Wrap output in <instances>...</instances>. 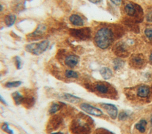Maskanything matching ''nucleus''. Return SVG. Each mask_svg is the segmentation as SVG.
<instances>
[{
  "label": "nucleus",
  "instance_id": "nucleus-1",
  "mask_svg": "<svg viewBox=\"0 0 152 134\" xmlns=\"http://www.w3.org/2000/svg\"><path fill=\"white\" fill-rule=\"evenodd\" d=\"M115 34L111 27L108 26L102 27L95 32L94 37V43L99 48L106 49L114 41Z\"/></svg>",
  "mask_w": 152,
  "mask_h": 134
},
{
  "label": "nucleus",
  "instance_id": "nucleus-2",
  "mask_svg": "<svg viewBox=\"0 0 152 134\" xmlns=\"http://www.w3.org/2000/svg\"><path fill=\"white\" fill-rule=\"evenodd\" d=\"M50 41L43 40L39 42L30 43L25 45V50L35 55H39L45 53L49 47Z\"/></svg>",
  "mask_w": 152,
  "mask_h": 134
},
{
  "label": "nucleus",
  "instance_id": "nucleus-3",
  "mask_svg": "<svg viewBox=\"0 0 152 134\" xmlns=\"http://www.w3.org/2000/svg\"><path fill=\"white\" fill-rule=\"evenodd\" d=\"M82 116H79L74 119L70 126L72 134H89L90 127Z\"/></svg>",
  "mask_w": 152,
  "mask_h": 134
},
{
  "label": "nucleus",
  "instance_id": "nucleus-4",
  "mask_svg": "<svg viewBox=\"0 0 152 134\" xmlns=\"http://www.w3.org/2000/svg\"><path fill=\"white\" fill-rule=\"evenodd\" d=\"M69 34L74 38L82 41L90 39L91 37V30L89 27L71 28L69 30Z\"/></svg>",
  "mask_w": 152,
  "mask_h": 134
},
{
  "label": "nucleus",
  "instance_id": "nucleus-5",
  "mask_svg": "<svg viewBox=\"0 0 152 134\" xmlns=\"http://www.w3.org/2000/svg\"><path fill=\"white\" fill-rule=\"evenodd\" d=\"M125 12L131 17L140 19L142 15V10L141 8L136 4L128 2L124 6Z\"/></svg>",
  "mask_w": 152,
  "mask_h": 134
},
{
  "label": "nucleus",
  "instance_id": "nucleus-6",
  "mask_svg": "<svg viewBox=\"0 0 152 134\" xmlns=\"http://www.w3.org/2000/svg\"><path fill=\"white\" fill-rule=\"evenodd\" d=\"M46 31L47 27L45 24H39L33 32L27 35V38L31 41L40 40L43 38V37L46 32Z\"/></svg>",
  "mask_w": 152,
  "mask_h": 134
},
{
  "label": "nucleus",
  "instance_id": "nucleus-7",
  "mask_svg": "<svg viewBox=\"0 0 152 134\" xmlns=\"http://www.w3.org/2000/svg\"><path fill=\"white\" fill-rule=\"evenodd\" d=\"M80 108L83 111H84L91 115H93V116H100L103 115V112L100 109H99L88 103H81L80 104Z\"/></svg>",
  "mask_w": 152,
  "mask_h": 134
},
{
  "label": "nucleus",
  "instance_id": "nucleus-8",
  "mask_svg": "<svg viewBox=\"0 0 152 134\" xmlns=\"http://www.w3.org/2000/svg\"><path fill=\"white\" fill-rule=\"evenodd\" d=\"M64 64L68 67L70 68H75L79 63V57L74 54H71L67 55L64 58Z\"/></svg>",
  "mask_w": 152,
  "mask_h": 134
},
{
  "label": "nucleus",
  "instance_id": "nucleus-9",
  "mask_svg": "<svg viewBox=\"0 0 152 134\" xmlns=\"http://www.w3.org/2000/svg\"><path fill=\"white\" fill-rule=\"evenodd\" d=\"M145 63V60L141 54H136L131 57L129 61L130 65L134 68H140L143 66Z\"/></svg>",
  "mask_w": 152,
  "mask_h": 134
},
{
  "label": "nucleus",
  "instance_id": "nucleus-10",
  "mask_svg": "<svg viewBox=\"0 0 152 134\" xmlns=\"http://www.w3.org/2000/svg\"><path fill=\"white\" fill-rule=\"evenodd\" d=\"M68 20L71 25L74 27H82L84 25V21L83 17L78 14H72L68 18Z\"/></svg>",
  "mask_w": 152,
  "mask_h": 134
},
{
  "label": "nucleus",
  "instance_id": "nucleus-11",
  "mask_svg": "<svg viewBox=\"0 0 152 134\" xmlns=\"http://www.w3.org/2000/svg\"><path fill=\"white\" fill-rule=\"evenodd\" d=\"M101 106L106 110L112 119H115L118 115V109L116 107L112 104L102 103Z\"/></svg>",
  "mask_w": 152,
  "mask_h": 134
},
{
  "label": "nucleus",
  "instance_id": "nucleus-12",
  "mask_svg": "<svg viewBox=\"0 0 152 134\" xmlns=\"http://www.w3.org/2000/svg\"><path fill=\"white\" fill-rule=\"evenodd\" d=\"M17 20V15L14 14L10 13L5 15L4 17V22L7 27L13 26Z\"/></svg>",
  "mask_w": 152,
  "mask_h": 134
},
{
  "label": "nucleus",
  "instance_id": "nucleus-13",
  "mask_svg": "<svg viewBox=\"0 0 152 134\" xmlns=\"http://www.w3.org/2000/svg\"><path fill=\"white\" fill-rule=\"evenodd\" d=\"M60 97L62 99H63L64 100L72 103H77L80 102L81 100V99L80 97L75 96L73 94H71L69 93H62Z\"/></svg>",
  "mask_w": 152,
  "mask_h": 134
},
{
  "label": "nucleus",
  "instance_id": "nucleus-14",
  "mask_svg": "<svg viewBox=\"0 0 152 134\" xmlns=\"http://www.w3.org/2000/svg\"><path fill=\"white\" fill-rule=\"evenodd\" d=\"M62 121V119L60 116H53L49 120V125H48V126H49L50 129H52V130L56 129L61 125Z\"/></svg>",
  "mask_w": 152,
  "mask_h": 134
},
{
  "label": "nucleus",
  "instance_id": "nucleus-15",
  "mask_svg": "<svg viewBox=\"0 0 152 134\" xmlns=\"http://www.w3.org/2000/svg\"><path fill=\"white\" fill-rule=\"evenodd\" d=\"M12 98L16 105L23 104L24 100V95L18 91H15L11 94Z\"/></svg>",
  "mask_w": 152,
  "mask_h": 134
},
{
  "label": "nucleus",
  "instance_id": "nucleus-16",
  "mask_svg": "<svg viewBox=\"0 0 152 134\" xmlns=\"http://www.w3.org/2000/svg\"><path fill=\"white\" fill-rule=\"evenodd\" d=\"M13 10L15 12L22 11L25 8V1L24 0H14L12 4Z\"/></svg>",
  "mask_w": 152,
  "mask_h": 134
},
{
  "label": "nucleus",
  "instance_id": "nucleus-17",
  "mask_svg": "<svg viewBox=\"0 0 152 134\" xmlns=\"http://www.w3.org/2000/svg\"><path fill=\"white\" fill-rule=\"evenodd\" d=\"M63 107V103H56V102H53L51 104L50 106V107L49 109V113L51 115L55 114L56 112L59 111L62 107Z\"/></svg>",
  "mask_w": 152,
  "mask_h": 134
},
{
  "label": "nucleus",
  "instance_id": "nucleus-18",
  "mask_svg": "<svg viewBox=\"0 0 152 134\" xmlns=\"http://www.w3.org/2000/svg\"><path fill=\"white\" fill-rule=\"evenodd\" d=\"M100 74H101L102 77L106 80L109 79L112 77V70L106 67H102L100 70Z\"/></svg>",
  "mask_w": 152,
  "mask_h": 134
},
{
  "label": "nucleus",
  "instance_id": "nucleus-19",
  "mask_svg": "<svg viewBox=\"0 0 152 134\" xmlns=\"http://www.w3.org/2000/svg\"><path fill=\"white\" fill-rule=\"evenodd\" d=\"M94 88L96 89V91H97L99 93H102V94H105L107 93L108 90H109V88L108 86L103 83H97L95 84Z\"/></svg>",
  "mask_w": 152,
  "mask_h": 134
},
{
  "label": "nucleus",
  "instance_id": "nucleus-20",
  "mask_svg": "<svg viewBox=\"0 0 152 134\" xmlns=\"http://www.w3.org/2000/svg\"><path fill=\"white\" fill-rule=\"evenodd\" d=\"M150 93V89L147 86H141L139 87L137 91V94L141 97H147Z\"/></svg>",
  "mask_w": 152,
  "mask_h": 134
},
{
  "label": "nucleus",
  "instance_id": "nucleus-21",
  "mask_svg": "<svg viewBox=\"0 0 152 134\" xmlns=\"http://www.w3.org/2000/svg\"><path fill=\"white\" fill-rule=\"evenodd\" d=\"M65 77L68 79H77L78 78V73L72 69H67L64 73Z\"/></svg>",
  "mask_w": 152,
  "mask_h": 134
},
{
  "label": "nucleus",
  "instance_id": "nucleus-22",
  "mask_svg": "<svg viewBox=\"0 0 152 134\" xmlns=\"http://www.w3.org/2000/svg\"><path fill=\"white\" fill-rule=\"evenodd\" d=\"M116 52L118 54V55L121 56H124L126 55V50L125 45L121 43H118L116 46Z\"/></svg>",
  "mask_w": 152,
  "mask_h": 134
},
{
  "label": "nucleus",
  "instance_id": "nucleus-23",
  "mask_svg": "<svg viewBox=\"0 0 152 134\" xmlns=\"http://www.w3.org/2000/svg\"><path fill=\"white\" fill-rule=\"evenodd\" d=\"M22 84V81L20 80H15V81H9L6 82L4 84V86L7 88H15L21 86Z\"/></svg>",
  "mask_w": 152,
  "mask_h": 134
},
{
  "label": "nucleus",
  "instance_id": "nucleus-24",
  "mask_svg": "<svg viewBox=\"0 0 152 134\" xmlns=\"http://www.w3.org/2000/svg\"><path fill=\"white\" fill-rule=\"evenodd\" d=\"M147 122L145 120H141L139 123L135 125V128L141 133H144L145 132V127Z\"/></svg>",
  "mask_w": 152,
  "mask_h": 134
},
{
  "label": "nucleus",
  "instance_id": "nucleus-25",
  "mask_svg": "<svg viewBox=\"0 0 152 134\" xmlns=\"http://www.w3.org/2000/svg\"><path fill=\"white\" fill-rule=\"evenodd\" d=\"M1 129L8 134H14V131L11 129L7 122H3L1 125Z\"/></svg>",
  "mask_w": 152,
  "mask_h": 134
},
{
  "label": "nucleus",
  "instance_id": "nucleus-26",
  "mask_svg": "<svg viewBox=\"0 0 152 134\" xmlns=\"http://www.w3.org/2000/svg\"><path fill=\"white\" fill-rule=\"evenodd\" d=\"M14 64L15 66V67L17 70H20L22 67V60L21 58L18 56L16 55L14 57Z\"/></svg>",
  "mask_w": 152,
  "mask_h": 134
},
{
  "label": "nucleus",
  "instance_id": "nucleus-27",
  "mask_svg": "<svg viewBox=\"0 0 152 134\" xmlns=\"http://www.w3.org/2000/svg\"><path fill=\"white\" fill-rule=\"evenodd\" d=\"M114 68L115 70H118L122 68L124 64V62L120 59H116L113 61Z\"/></svg>",
  "mask_w": 152,
  "mask_h": 134
},
{
  "label": "nucleus",
  "instance_id": "nucleus-28",
  "mask_svg": "<svg viewBox=\"0 0 152 134\" xmlns=\"http://www.w3.org/2000/svg\"><path fill=\"white\" fill-rule=\"evenodd\" d=\"M145 36L150 40H152V28H146L144 31Z\"/></svg>",
  "mask_w": 152,
  "mask_h": 134
},
{
  "label": "nucleus",
  "instance_id": "nucleus-29",
  "mask_svg": "<svg viewBox=\"0 0 152 134\" xmlns=\"http://www.w3.org/2000/svg\"><path fill=\"white\" fill-rule=\"evenodd\" d=\"M128 114L125 112H122L121 113H120L119 115V119L121 120H125L126 119L127 117H128Z\"/></svg>",
  "mask_w": 152,
  "mask_h": 134
},
{
  "label": "nucleus",
  "instance_id": "nucleus-30",
  "mask_svg": "<svg viewBox=\"0 0 152 134\" xmlns=\"http://www.w3.org/2000/svg\"><path fill=\"white\" fill-rule=\"evenodd\" d=\"M110 1L116 5H119L121 4V0H110Z\"/></svg>",
  "mask_w": 152,
  "mask_h": 134
},
{
  "label": "nucleus",
  "instance_id": "nucleus-31",
  "mask_svg": "<svg viewBox=\"0 0 152 134\" xmlns=\"http://www.w3.org/2000/svg\"><path fill=\"white\" fill-rule=\"evenodd\" d=\"M0 103H1L2 104H4V105H7V103L5 101V100L4 99V97L0 94Z\"/></svg>",
  "mask_w": 152,
  "mask_h": 134
},
{
  "label": "nucleus",
  "instance_id": "nucleus-32",
  "mask_svg": "<svg viewBox=\"0 0 152 134\" xmlns=\"http://www.w3.org/2000/svg\"><path fill=\"white\" fill-rule=\"evenodd\" d=\"M103 0H88L91 3L94 4H97L99 3H100Z\"/></svg>",
  "mask_w": 152,
  "mask_h": 134
},
{
  "label": "nucleus",
  "instance_id": "nucleus-33",
  "mask_svg": "<svg viewBox=\"0 0 152 134\" xmlns=\"http://www.w3.org/2000/svg\"><path fill=\"white\" fill-rule=\"evenodd\" d=\"M4 9V6L3 5L1 4V3L0 2V12H1Z\"/></svg>",
  "mask_w": 152,
  "mask_h": 134
},
{
  "label": "nucleus",
  "instance_id": "nucleus-34",
  "mask_svg": "<svg viewBox=\"0 0 152 134\" xmlns=\"http://www.w3.org/2000/svg\"><path fill=\"white\" fill-rule=\"evenodd\" d=\"M50 134H64V133H62V132H55L51 133Z\"/></svg>",
  "mask_w": 152,
  "mask_h": 134
},
{
  "label": "nucleus",
  "instance_id": "nucleus-35",
  "mask_svg": "<svg viewBox=\"0 0 152 134\" xmlns=\"http://www.w3.org/2000/svg\"><path fill=\"white\" fill-rule=\"evenodd\" d=\"M149 60H150V62L151 63V64H152V53L151 54V55H150V58H149Z\"/></svg>",
  "mask_w": 152,
  "mask_h": 134
},
{
  "label": "nucleus",
  "instance_id": "nucleus-36",
  "mask_svg": "<svg viewBox=\"0 0 152 134\" xmlns=\"http://www.w3.org/2000/svg\"><path fill=\"white\" fill-rule=\"evenodd\" d=\"M151 126H152V116H151Z\"/></svg>",
  "mask_w": 152,
  "mask_h": 134
}]
</instances>
